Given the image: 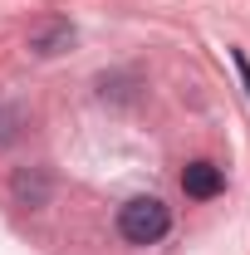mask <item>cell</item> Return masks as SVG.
I'll return each mask as SVG.
<instances>
[{"instance_id":"1","label":"cell","mask_w":250,"mask_h":255,"mask_svg":"<svg viewBox=\"0 0 250 255\" xmlns=\"http://www.w3.org/2000/svg\"><path fill=\"white\" fill-rule=\"evenodd\" d=\"M118 231H123V241H132V246H152V241H162L172 231V211L157 196H132L123 211H118Z\"/></svg>"},{"instance_id":"2","label":"cell","mask_w":250,"mask_h":255,"mask_svg":"<svg viewBox=\"0 0 250 255\" xmlns=\"http://www.w3.org/2000/svg\"><path fill=\"white\" fill-rule=\"evenodd\" d=\"M226 187V172H221L216 162H187V172H182V191L196 196V201H206V196H216Z\"/></svg>"},{"instance_id":"3","label":"cell","mask_w":250,"mask_h":255,"mask_svg":"<svg viewBox=\"0 0 250 255\" xmlns=\"http://www.w3.org/2000/svg\"><path fill=\"white\" fill-rule=\"evenodd\" d=\"M69 44H74V25H69V20H44V25L30 30V49L34 54H59Z\"/></svg>"},{"instance_id":"4","label":"cell","mask_w":250,"mask_h":255,"mask_svg":"<svg viewBox=\"0 0 250 255\" xmlns=\"http://www.w3.org/2000/svg\"><path fill=\"white\" fill-rule=\"evenodd\" d=\"M231 59H236V69H241V84H246V94H250V59H246V49H231Z\"/></svg>"}]
</instances>
